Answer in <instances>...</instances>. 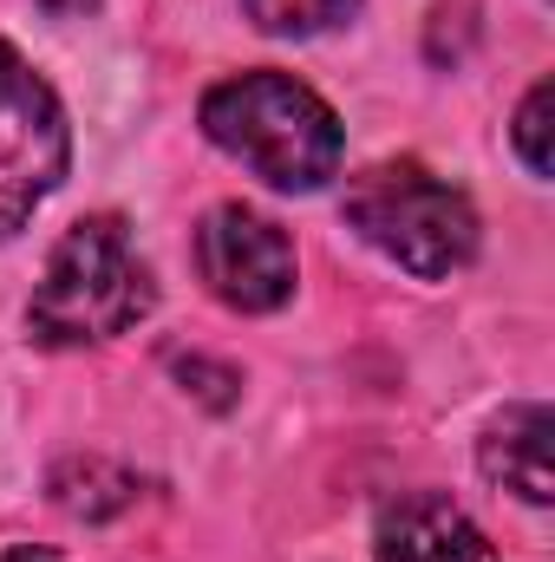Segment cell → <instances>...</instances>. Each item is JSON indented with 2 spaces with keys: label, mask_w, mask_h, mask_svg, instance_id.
Masks as SVG:
<instances>
[{
  "label": "cell",
  "mask_w": 555,
  "mask_h": 562,
  "mask_svg": "<svg viewBox=\"0 0 555 562\" xmlns=\"http://www.w3.org/2000/svg\"><path fill=\"white\" fill-rule=\"evenodd\" d=\"M484 477L517 491L523 504H550V406H510L503 419L484 431Z\"/></svg>",
  "instance_id": "obj_7"
},
{
  "label": "cell",
  "mask_w": 555,
  "mask_h": 562,
  "mask_svg": "<svg viewBox=\"0 0 555 562\" xmlns=\"http://www.w3.org/2000/svg\"><path fill=\"white\" fill-rule=\"evenodd\" d=\"M380 562H497V550L451 497L412 491L380 517Z\"/></svg>",
  "instance_id": "obj_6"
},
{
  "label": "cell",
  "mask_w": 555,
  "mask_h": 562,
  "mask_svg": "<svg viewBox=\"0 0 555 562\" xmlns=\"http://www.w3.org/2000/svg\"><path fill=\"white\" fill-rule=\"evenodd\" d=\"M0 562H59V557H46V550H7Z\"/></svg>",
  "instance_id": "obj_10"
},
{
  "label": "cell",
  "mask_w": 555,
  "mask_h": 562,
  "mask_svg": "<svg viewBox=\"0 0 555 562\" xmlns=\"http://www.w3.org/2000/svg\"><path fill=\"white\" fill-rule=\"evenodd\" d=\"M144 314H150V269L118 216H86L79 229H66L59 249L46 256L33 307H26V321L46 347L118 340Z\"/></svg>",
  "instance_id": "obj_2"
},
{
  "label": "cell",
  "mask_w": 555,
  "mask_h": 562,
  "mask_svg": "<svg viewBox=\"0 0 555 562\" xmlns=\"http://www.w3.org/2000/svg\"><path fill=\"white\" fill-rule=\"evenodd\" d=\"M203 132L242 170H256L269 190H320L340 170L333 105L287 72H236V79L209 86Z\"/></svg>",
  "instance_id": "obj_1"
},
{
  "label": "cell",
  "mask_w": 555,
  "mask_h": 562,
  "mask_svg": "<svg viewBox=\"0 0 555 562\" xmlns=\"http://www.w3.org/2000/svg\"><path fill=\"white\" fill-rule=\"evenodd\" d=\"M347 223L406 276L444 281L477 256V210L457 183L424 170L418 157H386L353 177Z\"/></svg>",
  "instance_id": "obj_3"
},
{
  "label": "cell",
  "mask_w": 555,
  "mask_h": 562,
  "mask_svg": "<svg viewBox=\"0 0 555 562\" xmlns=\"http://www.w3.org/2000/svg\"><path fill=\"white\" fill-rule=\"evenodd\" d=\"M550 105H555V86H530L523 112H517V157L530 164V177H550Z\"/></svg>",
  "instance_id": "obj_9"
},
{
  "label": "cell",
  "mask_w": 555,
  "mask_h": 562,
  "mask_svg": "<svg viewBox=\"0 0 555 562\" xmlns=\"http://www.w3.org/2000/svg\"><path fill=\"white\" fill-rule=\"evenodd\" d=\"M196 269L223 307L275 314L294 294V243L275 216L242 210V203H216L196 229Z\"/></svg>",
  "instance_id": "obj_5"
},
{
  "label": "cell",
  "mask_w": 555,
  "mask_h": 562,
  "mask_svg": "<svg viewBox=\"0 0 555 562\" xmlns=\"http://www.w3.org/2000/svg\"><path fill=\"white\" fill-rule=\"evenodd\" d=\"M72 157L59 92L0 40V243L59 190Z\"/></svg>",
  "instance_id": "obj_4"
},
{
  "label": "cell",
  "mask_w": 555,
  "mask_h": 562,
  "mask_svg": "<svg viewBox=\"0 0 555 562\" xmlns=\"http://www.w3.org/2000/svg\"><path fill=\"white\" fill-rule=\"evenodd\" d=\"M360 0H242V13L262 26V33H287V40H307V33H327L340 20H353Z\"/></svg>",
  "instance_id": "obj_8"
}]
</instances>
